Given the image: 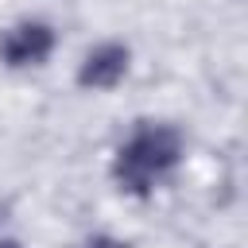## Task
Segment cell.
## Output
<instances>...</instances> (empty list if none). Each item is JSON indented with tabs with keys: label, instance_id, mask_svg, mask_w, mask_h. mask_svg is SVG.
Returning a JSON list of instances; mask_svg holds the SVG:
<instances>
[{
	"label": "cell",
	"instance_id": "obj_4",
	"mask_svg": "<svg viewBox=\"0 0 248 248\" xmlns=\"http://www.w3.org/2000/svg\"><path fill=\"white\" fill-rule=\"evenodd\" d=\"M85 248H128L124 240H116V236H89L85 240Z\"/></svg>",
	"mask_w": 248,
	"mask_h": 248
},
{
	"label": "cell",
	"instance_id": "obj_3",
	"mask_svg": "<svg viewBox=\"0 0 248 248\" xmlns=\"http://www.w3.org/2000/svg\"><path fill=\"white\" fill-rule=\"evenodd\" d=\"M128 74V46L124 43H101L85 54L81 70H78V85L85 89H112L120 78Z\"/></svg>",
	"mask_w": 248,
	"mask_h": 248
},
{
	"label": "cell",
	"instance_id": "obj_5",
	"mask_svg": "<svg viewBox=\"0 0 248 248\" xmlns=\"http://www.w3.org/2000/svg\"><path fill=\"white\" fill-rule=\"evenodd\" d=\"M0 248H23L19 240H0Z\"/></svg>",
	"mask_w": 248,
	"mask_h": 248
},
{
	"label": "cell",
	"instance_id": "obj_1",
	"mask_svg": "<svg viewBox=\"0 0 248 248\" xmlns=\"http://www.w3.org/2000/svg\"><path fill=\"white\" fill-rule=\"evenodd\" d=\"M182 159V136L170 124H140L132 132V140L116 151L112 174L120 182V190L128 194H147L151 182L159 174H167L174 163Z\"/></svg>",
	"mask_w": 248,
	"mask_h": 248
},
{
	"label": "cell",
	"instance_id": "obj_2",
	"mask_svg": "<svg viewBox=\"0 0 248 248\" xmlns=\"http://www.w3.org/2000/svg\"><path fill=\"white\" fill-rule=\"evenodd\" d=\"M50 50H54V31L46 23H39V19L19 23L0 43V54H4L8 66H39V62H46Z\"/></svg>",
	"mask_w": 248,
	"mask_h": 248
}]
</instances>
